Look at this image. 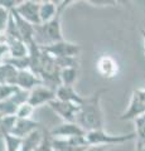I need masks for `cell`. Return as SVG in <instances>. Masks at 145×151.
Wrapping results in <instances>:
<instances>
[{
	"mask_svg": "<svg viewBox=\"0 0 145 151\" xmlns=\"http://www.w3.org/2000/svg\"><path fill=\"white\" fill-rule=\"evenodd\" d=\"M107 92V89H100L92 93L88 97H83L82 103L79 105L76 122L86 132L95 130H104V115L101 110V96Z\"/></svg>",
	"mask_w": 145,
	"mask_h": 151,
	"instance_id": "cell-1",
	"label": "cell"
},
{
	"mask_svg": "<svg viewBox=\"0 0 145 151\" xmlns=\"http://www.w3.org/2000/svg\"><path fill=\"white\" fill-rule=\"evenodd\" d=\"M72 3V0H63V1H58V12L56 17L48 23L34 27L35 29V43L40 47H45L57 42L64 40L62 35V27H61V18H62L63 10L67 8V5Z\"/></svg>",
	"mask_w": 145,
	"mask_h": 151,
	"instance_id": "cell-2",
	"label": "cell"
},
{
	"mask_svg": "<svg viewBox=\"0 0 145 151\" xmlns=\"http://www.w3.org/2000/svg\"><path fill=\"white\" fill-rule=\"evenodd\" d=\"M135 137H136L135 132H130V134H124V135H111L105 132L104 130H95L86 132V141L88 145H105V146L119 145L135 140Z\"/></svg>",
	"mask_w": 145,
	"mask_h": 151,
	"instance_id": "cell-3",
	"label": "cell"
},
{
	"mask_svg": "<svg viewBox=\"0 0 145 151\" xmlns=\"http://www.w3.org/2000/svg\"><path fill=\"white\" fill-rule=\"evenodd\" d=\"M42 49L50 54L53 58H71V57H77L81 52V45L76 43H71L67 40L57 42V43L42 47Z\"/></svg>",
	"mask_w": 145,
	"mask_h": 151,
	"instance_id": "cell-4",
	"label": "cell"
},
{
	"mask_svg": "<svg viewBox=\"0 0 145 151\" xmlns=\"http://www.w3.org/2000/svg\"><path fill=\"white\" fill-rule=\"evenodd\" d=\"M39 8H40V1H34V0H24L20 1L18 5L14 8L19 15L25 19L28 23L32 25H40V18H39Z\"/></svg>",
	"mask_w": 145,
	"mask_h": 151,
	"instance_id": "cell-5",
	"label": "cell"
},
{
	"mask_svg": "<svg viewBox=\"0 0 145 151\" xmlns=\"http://www.w3.org/2000/svg\"><path fill=\"white\" fill-rule=\"evenodd\" d=\"M145 113V97L143 96L140 88L134 89L131 94V101L123 115L120 116L121 120H135L139 116H141Z\"/></svg>",
	"mask_w": 145,
	"mask_h": 151,
	"instance_id": "cell-6",
	"label": "cell"
},
{
	"mask_svg": "<svg viewBox=\"0 0 145 151\" xmlns=\"http://www.w3.org/2000/svg\"><path fill=\"white\" fill-rule=\"evenodd\" d=\"M48 106L63 120V122H76L77 113L79 111L78 105L64 102V101H59L57 98H54L52 102H49Z\"/></svg>",
	"mask_w": 145,
	"mask_h": 151,
	"instance_id": "cell-7",
	"label": "cell"
},
{
	"mask_svg": "<svg viewBox=\"0 0 145 151\" xmlns=\"http://www.w3.org/2000/svg\"><path fill=\"white\" fill-rule=\"evenodd\" d=\"M56 98V91L49 87L44 86H38L33 88L29 92V98H28V103L30 106H33L34 108L39 107L42 105H49V102H52Z\"/></svg>",
	"mask_w": 145,
	"mask_h": 151,
	"instance_id": "cell-8",
	"label": "cell"
},
{
	"mask_svg": "<svg viewBox=\"0 0 145 151\" xmlns=\"http://www.w3.org/2000/svg\"><path fill=\"white\" fill-rule=\"evenodd\" d=\"M52 139H69L73 136H86V131L77 122H62L49 132Z\"/></svg>",
	"mask_w": 145,
	"mask_h": 151,
	"instance_id": "cell-9",
	"label": "cell"
},
{
	"mask_svg": "<svg viewBox=\"0 0 145 151\" xmlns=\"http://www.w3.org/2000/svg\"><path fill=\"white\" fill-rule=\"evenodd\" d=\"M97 72L100 73L102 78L106 79H112L119 74V63L116 62L115 58H112L109 54H104L97 59L96 63Z\"/></svg>",
	"mask_w": 145,
	"mask_h": 151,
	"instance_id": "cell-10",
	"label": "cell"
},
{
	"mask_svg": "<svg viewBox=\"0 0 145 151\" xmlns=\"http://www.w3.org/2000/svg\"><path fill=\"white\" fill-rule=\"evenodd\" d=\"M10 13H12V17L14 19V22H15V24H17V28H18V30H19V34L22 37L23 42H24L27 45L32 44L34 42V38H35L34 25H32L30 23H28L25 20V19H23L19 14L14 10V9Z\"/></svg>",
	"mask_w": 145,
	"mask_h": 151,
	"instance_id": "cell-11",
	"label": "cell"
},
{
	"mask_svg": "<svg viewBox=\"0 0 145 151\" xmlns=\"http://www.w3.org/2000/svg\"><path fill=\"white\" fill-rule=\"evenodd\" d=\"M42 84H43V81H42L37 74L32 72L30 69H24V70H19V72H18L15 86L18 88L23 89V91L30 92L33 88L42 86Z\"/></svg>",
	"mask_w": 145,
	"mask_h": 151,
	"instance_id": "cell-12",
	"label": "cell"
},
{
	"mask_svg": "<svg viewBox=\"0 0 145 151\" xmlns=\"http://www.w3.org/2000/svg\"><path fill=\"white\" fill-rule=\"evenodd\" d=\"M39 122L33 119H18L17 124L12 131V135L18 136L20 139H25L27 136L33 134L34 131L39 130Z\"/></svg>",
	"mask_w": 145,
	"mask_h": 151,
	"instance_id": "cell-13",
	"label": "cell"
},
{
	"mask_svg": "<svg viewBox=\"0 0 145 151\" xmlns=\"http://www.w3.org/2000/svg\"><path fill=\"white\" fill-rule=\"evenodd\" d=\"M56 98L59 101L74 103V105H81L83 101V97L79 96L78 92L74 89V87L71 86H61L56 89Z\"/></svg>",
	"mask_w": 145,
	"mask_h": 151,
	"instance_id": "cell-14",
	"label": "cell"
},
{
	"mask_svg": "<svg viewBox=\"0 0 145 151\" xmlns=\"http://www.w3.org/2000/svg\"><path fill=\"white\" fill-rule=\"evenodd\" d=\"M58 12V1H40L39 8V18H40V24L50 22L56 17Z\"/></svg>",
	"mask_w": 145,
	"mask_h": 151,
	"instance_id": "cell-15",
	"label": "cell"
},
{
	"mask_svg": "<svg viewBox=\"0 0 145 151\" xmlns=\"http://www.w3.org/2000/svg\"><path fill=\"white\" fill-rule=\"evenodd\" d=\"M18 72L19 70L6 63L0 64V84H3V86H15Z\"/></svg>",
	"mask_w": 145,
	"mask_h": 151,
	"instance_id": "cell-16",
	"label": "cell"
},
{
	"mask_svg": "<svg viewBox=\"0 0 145 151\" xmlns=\"http://www.w3.org/2000/svg\"><path fill=\"white\" fill-rule=\"evenodd\" d=\"M135 135H136V151H140L145 146V113L134 120Z\"/></svg>",
	"mask_w": 145,
	"mask_h": 151,
	"instance_id": "cell-17",
	"label": "cell"
},
{
	"mask_svg": "<svg viewBox=\"0 0 145 151\" xmlns=\"http://www.w3.org/2000/svg\"><path fill=\"white\" fill-rule=\"evenodd\" d=\"M9 47V55L13 58H24L29 57V47L23 40H13L8 44Z\"/></svg>",
	"mask_w": 145,
	"mask_h": 151,
	"instance_id": "cell-18",
	"label": "cell"
},
{
	"mask_svg": "<svg viewBox=\"0 0 145 151\" xmlns=\"http://www.w3.org/2000/svg\"><path fill=\"white\" fill-rule=\"evenodd\" d=\"M78 77V67H67L59 70V81L62 86L73 87Z\"/></svg>",
	"mask_w": 145,
	"mask_h": 151,
	"instance_id": "cell-19",
	"label": "cell"
},
{
	"mask_svg": "<svg viewBox=\"0 0 145 151\" xmlns=\"http://www.w3.org/2000/svg\"><path fill=\"white\" fill-rule=\"evenodd\" d=\"M42 140H43V134L40 132V130L34 131L33 134H30L24 139L23 147L20 151H34L42 142Z\"/></svg>",
	"mask_w": 145,
	"mask_h": 151,
	"instance_id": "cell-20",
	"label": "cell"
},
{
	"mask_svg": "<svg viewBox=\"0 0 145 151\" xmlns=\"http://www.w3.org/2000/svg\"><path fill=\"white\" fill-rule=\"evenodd\" d=\"M1 139L5 145V151H20L24 142V139H20L12 134H4L1 135Z\"/></svg>",
	"mask_w": 145,
	"mask_h": 151,
	"instance_id": "cell-21",
	"label": "cell"
},
{
	"mask_svg": "<svg viewBox=\"0 0 145 151\" xmlns=\"http://www.w3.org/2000/svg\"><path fill=\"white\" fill-rule=\"evenodd\" d=\"M17 116H5L0 119V136L4 134H12L14 126L17 124Z\"/></svg>",
	"mask_w": 145,
	"mask_h": 151,
	"instance_id": "cell-22",
	"label": "cell"
},
{
	"mask_svg": "<svg viewBox=\"0 0 145 151\" xmlns=\"http://www.w3.org/2000/svg\"><path fill=\"white\" fill-rule=\"evenodd\" d=\"M34 110L35 108L33 106H30L28 102H25V103H23L22 106H19L15 116L18 119H32V115H33Z\"/></svg>",
	"mask_w": 145,
	"mask_h": 151,
	"instance_id": "cell-23",
	"label": "cell"
},
{
	"mask_svg": "<svg viewBox=\"0 0 145 151\" xmlns=\"http://www.w3.org/2000/svg\"><path fill=\"white\" fill-rule=\"evenodd\" d=\"M10 15H12V13L9 9L0 5V33L5 32L8 23H9V19H10Z\"/></svg>",
	"mask_w": 145,
	"mask_h": 151,
	"instance_id": "cell-24",
	"label": "cell"
},
{
	"mask_svg": "<svg viewBox=\"0 0 145 151\" xmlns=\"http://www.w3.org/2000/svg\"><path fill=\"white\" fill-rule=\"evenodd\" d=\"M34 151H53V147H52V137L49 136V134L43 136V140H42V142L39 144V146Z\"/></svg>",
	"mask_w": 145,
	"mask_h": 151,
	"instance_id": "cell-25",
	"label": "cell"
},
{
	"mask_svg": "<svg viewBox=\"0 0 145 151\" xmlns=\"http://www.w3.org/2000/svg\"><path fill=\"white\" fill-rule=\"evenodd\" d=\"M9 55V47L6 44H0V64L4 63L5 58Z\"/></svg>",
	"mask_w": 145,
	"mask_h": 151,
	"instance_id": "cell-26",
	"label": "cell"
},
{
	"mask_svg": "<svg viewBox=\"0 0 145 151\" xmlns=\"http://www.w3.org/2000/svg\"><path fill=\"white\" fill-rule=\"evenodd\" d=\"M109 149V146H105V145H90L87 146V149L85 151H106Z\"/></svg>",
	"mask_w": 145,
	"mask_h": 151,
	"instance_id": "cell-27",
	"label": "cell"
},
{
	"mask_svg": "<svg viewBox=\"0 0 145 151\" xmlns=\"http://www.w3.org/2000/svg\"><path fill=\"white\" fill-rule=\"evenodd\" d=\"M141 35H143V39H144V47H145V30H141Z\"/></svg>",
	"mask_w": 145,
	"mask_h": 151,
	"instance_id": "cell-28",
	"label": "cell"
},
{
	"mask_svg": "<svg viewBox=\"0 0 145 151\" xmlns=\"http://www.w3.org/2000/svg\"><path fill=\"white\" fill-rule=\"evenodd\" d=\"M140 151H145V146H144V147H143L141 150H140Z\"/></svg>",
	"mask_w": 145,
	"mask_h": 151,
	"instance_id": "cell-29",
	"label": "cell"
}]
</instances>
